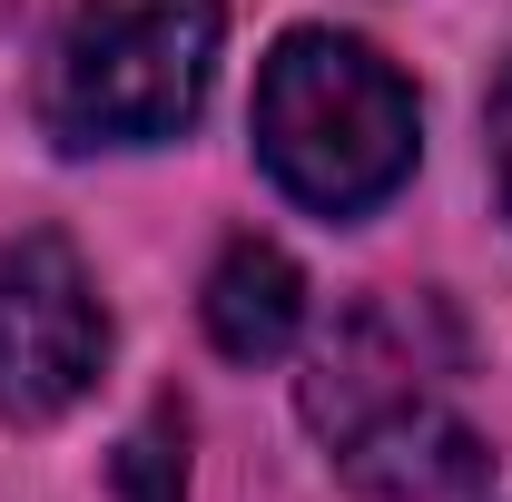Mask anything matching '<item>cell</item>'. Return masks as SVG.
I'll use <instances>...</instances> for the list:
<instances>
[{"instance_id":"obj_7","label":"cell","mask_w":512,"mask_h":502,"mask_svg":"<svg viewBox=\"0 0 512 502\" xmlns=\"http://www.w3.org/2000/svg\"><path fill=\"white\" fill-rule=\"evenodd\" d=\"M119 502H188V414L158 404L119 443Z\"/></svg>"},{"instance_id":"obj_3","label":"cell","mask_w":512,"mask_h":502,"mask_svg":"<svg viewBox=\"0 0 512 502\" xmlns=\"http://www.w3.org/2000/svg\"><path fill=\"white\" fill-rule=\"evenodd\" d=\"M109 315L60 227H0V424H60L99 384Z\"/></svg>"},{"instance_id":"obj_4","label":"cell","mask_w":512,"mask_h":502,"mask_svg":"<svg viewBox=\"0 0 512 502\" xmlns=\"http://www.w3.org/2000/svg\"><path fill=\"white\" fill-rule=\"evenodd\" d=\"M463 375V325L444 315V296H365L306 365V424L335 453L434 414Z\"/></svg>"},{"instance_id":"obj_2","label":"cell","mask_w":512,"mask_h":502,"mask_svg":"<svg viewBox=\"0 0 512 502\" xmlns=\"http://www.w3.org/2000/svg\"><path fill=\"white\" fill-rule=\"evenodd\" d=\"M217 0H79L60 69H50V128L69 148H158L207 109L217 79Z\"/></svg>"},{"instance_id":"obj_5","label":"cell","mask_w":512,"mask_h":502,"mask_svg":"<svg viewBox=\"0 0 512 502\" xmlns=\"http://www.w3.org/2000/svg\"><path fill=\"white\" fill-rule=\"evenodd\" d=\"M197 315H207V345L227 365H276L306 335V266L286 247H266V237H237V247L207 266Z\"/></svg>"},{"instance_id":"obj_8","label":"cell","mask_w":512,"mask_h":502,"mask_svg":"<svg viewBox=\"0 0 512 502\" xmlns=\"http://www.w3.org/2000/svg\"><path fill=\"white\" fill-rule=\"evenodd\" d=\"M493 188H503V217H512V60L493 79Z\"/></svg>"},{"instance_id":"obj_6","label":"cell","mask_w":512,"mask_h":502,"mask_svg":"<svg viewBox=\"0 0 512 502\" xmlns=\"http://www.w3.org/2000/svg\"><path fill=\"white\" fill-rule=\"evenodd\" d=\"M345 463V483L375 502H453L483 483V443L453 424V404H434V414H414V424H384V434L345 443L335 453Z\"/></svg>"},{"instance_id":"obj_1","label":"cell","mask_w":512,"mask_h":502,"mask_svg":"<svg viewBox=\"0 0 512 502\" xmlns=\"http://www.w3.org/2000/svg\"><path fill=\"white\" fill-rule=\"evenodd\" d=\"M256 158L316 217L384 207L424 158L404 69L355 30H286L256 69Z\"/></svg>"}]
</instances>
